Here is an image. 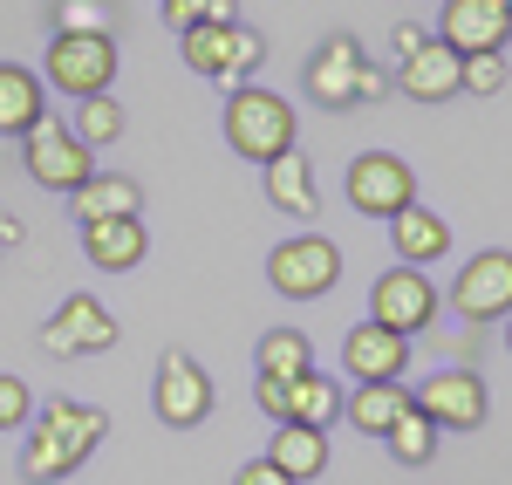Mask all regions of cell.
<instances>
[{"instance_id":"obj_35","label":"cell","mask_w":512,"mask_h":485,"mask_svg":"<svg viewBox=\"0 0 512 485\" xmlns=\"http://www.w3.org/2000/svg\"><path fill=\"white\" fill-rule=\"evenodd\" d=\"M233 485H294V479L280 472L274 458H246V465H239V472H233Z\"/></svg>"},{"instance_id":"obj_23","label":"cell","mask_w":512,"mask_h":485,"mask_svg":"<svg viewBox=\"0 0 512 485\" xmlns=\"http://www.w3.org/2000/svg\"><path fill=\"white\" fill-rule=\"evenodd\" d=\"M410 410V390L403 383H355L342 397V417H349L362 438H390V424Z\"/></svg>"},{"instance_id":"obj_11","label":"cell","mask_w":512,"mask_h":485,"mask_svg":"<svg viewBox=\"0 0 512 485\" xmlns=\"http://www.w3.org/2000/svg\"><path fill=\"white\" fill-rule=\"evenodd\" d=\"M451 315L465 322H506L512 315V246H485L451 281Z\"/></svg>"},{"instance_id":"obj_16","label":"cell","mask_w":512,"mask_h":485,"mask_svg":"<svg viewBox=\"0 0 512 485\" xmlns=\"http://www.w3.org/2000/svg\"><path fill=\"white\" fill-rule=\"evenodd\" d=\"M35 431H48V438L69 451L76 465H89V458H96V445L110 438V410L76 404V397H48V404H35Z\"/></svg>"},{"instance_id":"obj_27","label":"cell","mask_w":512,"mask_h":485,"mask_svg":"<svg viewBox=\"0 0 512 485\" xmlns=\"http://www.w3.org/2000/svg\"><path fill=\"white\" fill-rule=\"evenodd\" d=\"M69 472H82V465L55 445L48 431H35V424H28V431H21V479H28V485H62Z\"/></svg>"},{"instance_id":"obj_12","label":"cell","mask_w":512,"mask_h":485,"mask_svg":"<svg viewBox=\"0 0 512 485\" xmlns=\"http://www.w3.org/2000/svg\"><path fill=\"white\" fill-rule=\"evenodd\" d=\"M362 62H369V48H362L349 28H342V35H328L315 55H308V76H301V82H308V103L335 110V117H342V110H355V89H362Z\"/></svg>"},{"instance_id":"obj_10","label":"cell","mask_w":512,"mask_h":485,"mask_svg":"<svg viewBox=\"0 0 512 485\" xmlns=\"http://www.w3.org/2000/svg\"><path fill=\"white\" fill-rule=\"evenodd\" d=\"M410 410H424L437 431H478L485 424V410H492V397H485V376L478 369H437V376H424L417 390H410Z\"/></svg>"},{"instance_id":"obj_34","label":"cell","mask_w":512,"mask_h":485,"mask_svg":"<svg viewBox=\"0 0 512 485\" xmlns=\"http://www.w3.org/2000/svg\"><path fill=\"white\" fill-rule=\"evenodd\" d=\"M158 14H164V28H171V35H185V28L205 21V0H158Z\"/></svg>"},{"instance_id":"obj_13","label":"cell","mask_w":512,"mask_h":485,"mask_svg":"<svg viewBox=\"0 0 512 485\" xmlns=\"http://www.w3.org/2000/svg\"><path fill=\"white\" fill-rule=\"evenodd\" d=\"M437 41L458 48V55H506L512 41V0H444L437 14Z\"/></svg>"},{"instance_id":"obj_4","label":"cell","mask_w":512,"mask_h":485,"mask_svg":"<svg viewBox=\"0 0 512 485\" xmlns=\"http://www.w3.org/2000/svg\"><path fill=\"white\" fill-rule=\"evenodd\" d=\"M267 281L287 301H321L342 281V246L328 240V233H294V240H280L267 253Z\"/></svg>"},{"instance_id":"obj_9","label":"cell","mask_w":512,"mask_h":485,"mask_svg":"<svg viewBox=\"0 0 512 485\" xmlns=\"http://www.w3.org/2000/svg\"><path fill=\"white\" fill-rule=\"evenodd\" d=\"M369 322L396 328L403 342L410 335H424V328L437 322V287L424 267H383L376 274V287H369Z\"/></svg>"},{"instance_id":"obj_39","label":"cell","mask_w":512,"mask_h":485,"mask_svg":"<svg viewBox=\"0 0 512 485\" xmlns=\"http://www.w3.org/2000/svg\"><path fill=\"white\" fill-rule=\"evenodd\" d=\"M506 356H512V315H506Z\"/></svg>"},{"instance_id":"obj_5","label":"cell","mask_w":512,"mask_h":485,"mask_svg":"<svg viewBox=\"0 0 512 485\" xmlns=\"http://www.w3.org/2000/svg\"><path fill=\"white\" fill-rule=\"evenodd\" d=\"M212 404H219V390H212L205 363L185 356V349H164L158 376H151V410H158L164 431H198L212 417Z\"/></svg>"},{"instance_id":"obj_25","label":"cell","mask_w":512,"mask_h":485,"mask_svg":"<svg viewBox=\"0 0 512 485\" xmlns=\"http://www.w3.org/2000/svg\"><path fill=\"white\" fill-rule=\"evenodd\" d=\"M253 369H260V376H308V369H315L308 328H267V335L253 342Z\"/></svg>"},{"instance_id":"obj_7","label":"cell","mask_w":512,"mask_h":485,"mask_svg":"<svg viewBox=\"0 0 512 485\" xmlns=\"http://www.w3.org/2000/svg\"><path fill=\"white\" fill-rule=\"evenodd\" d=\"M342 192H349V205L362 219H383L390 226L403 205H417V171H410V158H396V151H362L342 171Z\"/></svg>"},{"instance_id":"obj_38","label":"cell","mask_w":512,"mask_h":485,"mask_svg":"<svg viewBox=\"0 0 512 485\" xmlns=\"http://www.w3.org/2000/svg\"><path fill=\"white\" fill-rule=\"evenodd\" d=\"M28 240V226H21V219H14V212H0V253H14V246Z\"/></svg>"},{"instance_id":"obj_15","label":"cell","mask_w":512,"mask_h":485,"mask_svg":"<svg viewBox=\"0 0 512 485\" xmlns=\"http://www.w3.org/2000/svg\"><path fill=\"white\" fill-rule=\"evenodd\" d=\"M458 62H465V55L431 35L417 55H403V62L390 69V89L410 96V103H451V96H458Z\"/></svg>"},{"instance_id":"obj_36","label":"cell","mask_w":512,"mask_h":485,"mask_svg":"<svg viewBox=\"0 0 512 485\" xmlns=\"http://www.w3.org/2000/svg\"><path fill=\"white\" fill-rule=\"evenodd\" d=\"M424 41H431V28H417V21H396V28H390V48H396V62H403V55H417Z\"/></svg>"},{"instance_id":"obj_37","label":"cell","mask_w":512,"mask_h":485,"mask_svg":"<svg viewBox=\"0 0 512 485\" xmlns=\"http://www.w3.org/2000/svg\"><path fill=\"white\" fill-rule=\"evenodd\" d=\"M198 28H239V0H205V21Z\"/></svg>"},{"instance_id":"obj_8","label":"cell","mask_w":512,"mask_h":485,"mask_svg":"<svg viewBox=\"0 0 512 485\" xmlns=\"http://www.w3.org/2000/svg\"><path fill=\"white\" fill-rule=\"evenodd\" d=\"M123 342V322L96 301V294H69L55 315H48V328H41V349L55 356V363H76V356H110Z\"/></svg>"},{"instance_id":"obj_19","label":"cell","mask_w":512,"mask_h":485,"mask_svg":"<svg viewBox=\"0 0 512 485\" xmlns=\"http://www.w3.org/2000/svg\"><path fill=\"white\" fill-rule=\"evenodd\" d=\"M260 185H267V205L287 212V219H315V212H321L315 158H301V144H294V151H280L274 164H260Z\"/></svg>"},{"instance_id":"obj_2","label":"cell","mask_w":512,"mask_h":485,"mask_svg":"<svg viewBox=\"0 0 512 485\" xmlns=\"http://www.w3.org/2000/svg\"><path fill=\"white\" fill-rule=\"evenodd\" d=\"M117 69H123V48L117 35H48L41 48V89H55V96H103V89H117Z\"/></svg>"},{"instance_id":"obj_33","label":"cell","mask_w":512,"mask_h":485,"mask_svg":"<svg viewBox=\"0 0 512 485\" xmlns=\"http://www.w3.org/2000/svg\"><path fill=\"white\" fill-rule=\"evenodd\" d=\"M383 96H390V69L369 55V62H362V89H355V110H369V103H383Z\"/></svg>"},{"instance_id":"obj_17","label":"cell","mask_w":512,"mask_h":485,"mask_svg":"<svg viewBox=\"0 0 512 485\" xmlns=\"http://www.w3.org/2000/svg\"><path fill=\"white\" fill-rule=\"evenodd\" d=\"M144 253H151L144 212H137V219H89V226H82V260H89L96 274H130V267H144Z\"/></svg>"},{"instance_id":"obj_26","label":"cell","mask_w":512,"mask_h":485,"mask_svg":"<svg viewBox=\"0 0 512 485\" xmlns=\"http://www.w3.org/2000/svg\"><path fill=\"white\" fill-rule=\"evenodd\" d=\"M76 130L89 151H110V144H123V130H130V117H123V103H117V89H103V96H82L76 103Z\"/></svg>"},{"instance_id":"obj_31","label":"cell","mask_w":512,"mask_h":485,"mask_svg":"<svg viewBox=\"0 0 512 485\" xmlns=\"http://www.w3.org/2000/svg\"><path fill=\"white\" fill-rule=\"evenodd\" d=\"M35 424V390H28V376H7L0 369V431H28Z\"/></svg>"},{"instance_id":"obj_22","label":"cell","mask_w":512,"mask_h":485,"mask_svg":"<svg viewBox=\"0 0 512 485\" xmlns=\"http://www.w3.org/2000/svg\"><path fill=\"white\" fill-rule=\"evenodd\" d=\"M267 458H274L294 485H308V479H321V472H328V431H315V424H274Z\"/></svg>"},{"instance_id":"obj_32","label":"cell","mask_w":512,"mask_h":485,"mask_svg":"<svg viewBox=\"0 0 512 485\" xmlns=\"http://www.w3.org/2000/svg\"><path fill=\"white\" fill-rule=\"evenodd\" d=\"M253 404L267 410L274 424H287V376H253Z\"/></svg>"},{"instance_id":"obj_24","label":"cell","mask_w":512,"mask_h":485,"mask_svg":"<svg viewBox=\"0 0 512 485\" xmlns=\"http://www.w3.org/2000/svg\"><path fill=\"white\" fill-rule=\"evenodd\" d=\"M335 417H342V383H335V376H321V369L287 376V424H315V431H328Z\"/></svg>"},{"instance_id":"obj_30","label":"cell","mask_w":512,"mask_h":485,"mask_svg":"<svg viewBox=\"0 0 512 485\" xmlns=\"http://www.w3.org/2000/svg\"><path fill=\"white\" fill-rule=\"evenodd\" d=\"M506 89V55H465L458 62V96H499Z\"/></svg>"},{"instance_id":"obj_20","label":"cell","mask_w":512,"mask_h":485,"mask_svg":"<svg viewBox=\"0 0 512 485\" xmlns=\"http://www.w3.org/2000/svg\"><path fill=\"white\" fill-rule=\"evenodd\" d=\"M69 212H76L82 226H89V219H137V212H144V185H137V178H123V171H103V164H96L76 192H69Z\"/></svg>"},{"instance_id":"obj_1","label":"cell","mask_w":512,"mask_h":485,"mask_svg":"<svg viewBox=\"0 0 512 485\" xmlns=\"http://www.w3.org/2000/svg\"><path fill=\"white\" fill-rule=\"evenodd\" d=\"M226 144H233V158L246 164H274L280 151H294V137H301V117H294V103L267 89V82H239L226 89Z\"/></svg>"},{"instance_id":"obj_18","label":"cell","mask_w":512,"mask_h":485,"mask_svg":"<svg viewBox=\"0 0 512 485\" xmlns=\"http://www.w3.org/2000/svg\"><path fill=\"white\" fill-rule=\"evenodd\" d=\"M390 246H396V267H437L451 253V219L431 212V205H403L390 219Z\"/></svg>"},{"instance_id":"obj_29","label":"cell","mask_w":512,"mask_h":485,"mask_svg":"<svg viewBox=\"0 0 512 485\" xmlns=\"http://www.w3.org/2000/svg\"><path fill=\"white\" fill-rule=\"evenodd\" d=\"M55 35H123V14L110 0H55Z\"/></svg>"},{"instance_id":"obj_21","label":"cell","mask_w":512,"mask_h":485,"mask_svg":"<svg viewBox=\"0 0 512 485\" xmlns=\"http://www.w3.org/2000/svg\"><path fill=\"white\" fill-rule=\"evenodd\" d=\"M41 117H48V89H41V76L21 69V62H0V137L21 144Z\"/></svg>"},{"instance_id":"obj_28","label":"cell","mask_w":512,"mask_h":485,"mask_svg":"<svg viewBox=\"0 0 512 485\" xmlns=\"http://www.w3.org/2000/svg\"><path fill=\"white\" fill-rule=\"evenodd\" d=\"M437 438H444V431H437L424 410H403V417L390 424V438H383V445H390L396 465H410V472H417V465H431V458H437Z\"/></svg>"},{"instance_id":"obj_6","label":"cell","mask_w":512,"mask_h":485,"mask_svg":"<svg viewBox=\"0 0 512 485\" xmlns=\"http://www.w3.org/2000/svg\"><path fill=\"white\" fill-rule=\"evenodd\" d=\"M21 164H28V178H35L41 192H62V199H69L82 178L96 171V151H89L76 130H69V123L48 110V117H41L35 130L21 137Z\"/></svg>"},{"instance_id":"obj_14","label":"cell","mask_w":512,"mask_h":485,"mask_svg":"<svg viewBox=\"0 0 512 485\" xmlns=\"http://www.w3.org/2000/svg\"><path fill=\"white\" fill-rule=\"evenodd\" d=\"M342 369L355 383H403L410 376V342L383 322H355L342 335Z\"/></svg>"},{"instance_id":"obj_3","label":"cell","mask_w":512,"mask_h":485,"mask_svg":"<svg viewBox=\"0 0 512 485\" xmlns=\"http://www.w3.org/2000/svg\"><path fill=\"white\" fill-rule=\"evenodd\" d=\"M178 55H185V69H192V76L219 82V89H239V82L260 76L267 41L253 35L246 21H239V28H185V35H178Z\"/></svg>"}]
</instances>
